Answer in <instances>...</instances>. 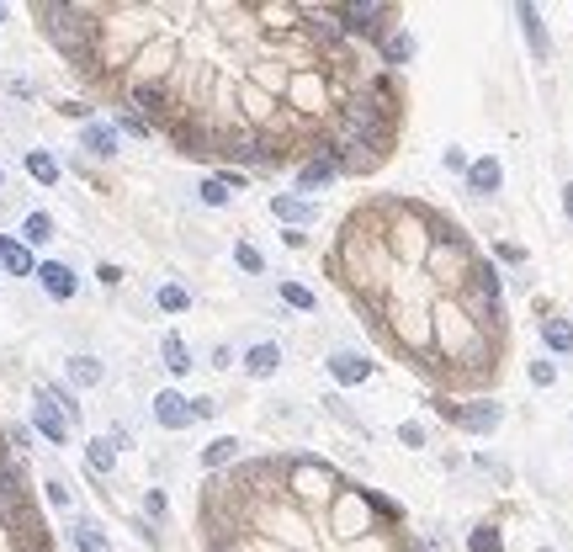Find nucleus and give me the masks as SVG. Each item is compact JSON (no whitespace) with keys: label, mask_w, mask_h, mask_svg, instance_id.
I'll return each mask as SVG.
<instances>
[{"label":"nucleus","mask_w":573,"mask_h":552,"mask_svg":"<svg viewBox=\"0 0 573 552\" xmlns=\"http://www.w3.org/2000/svg\"><path fill=\"white\" fill-rule=\"evenodd\" d=\"M38 16H43L48 43L91 75V64H96V11L91 5H38Z\"/></svg>","instance_id":"1"},{"label":"nucleus","mask_w":573,"mask_h":552,"mask_svg":"<svg viewBox=\"0 0 573 552\" xmlns=\"http://www.w3.org/2000/svg\"><path fill=\"white\" fill-rule=\"evenodd\" d=\"M436 414H441V420H452V425H462L467 436H494V431L505 425V404H499V398H472V404H436Z\"/></svg>","instance_id":"2"},{"label":"nucleus","mask_w":573,"mask_h":552,"mask_svg":"<svg viewBox=\"0 0 573 552\" xmlns=\"http://www.w3.org/2000/svg\"><path fill=\"white\" fill-rule=\"evenodd\" d=\"M393 5H340L335 11V22H340V38H388L393 32Z\"/></svg>","instance_id":"3"},{"label":"nucleus","mask_w":573,"mask_h":552,"mask_svg":"<svg viewBox=\"0 0 573 552\" xmlns=\"http://www.w3.org/2000/svg\"><path fill=\"white\" fill-rule=\"evenodd\" d=\"M38 287H43L48 303H69L80 292V272L69 261H38Z\"/></svg>","instance_id":"4"},{"label":"nucleus","mask_w":573,"mask_h":552,"mask_svg":"<svg viewBox=\"0 0 573 552\" xmlns=\"http://www.w3.org/2000/svg\"><path fill=\"white\" fill-rule=\"evenodd\" d=\"M149 414H154V425H165V431H186V425H197L191 398H186V393H175V387H160V393H154Z\"/></svg>","instance_id":"5"},{"label":"nucleus","mask_w":573,"mask_h":552,"mask_svg":"<svg viewBox=\"0 0 573 552\" xmlns=\"http://www.w3.org/2000/svg\"><path fill=\"white\" fill-rule=\"evenodd\" d=\"M32 425H38V436H48L54 446L69 441V420H64V409L48 398V387H38V393H32Z\"/></svg>","instance_id":"6"},{"label":"nucleus","mask_w":573,"mask_h":552,"mask_svg":"<svg viewBox=\"0 0 573 552\" xmlns=\"http://www.w3.org/2000/svg\"><path fill=\"white\" fill-rule=\"evenodd\" d=\"M335 181H340V160H335L330 149H319L313 160L297 165V191H324V186H335Z\"/></svg>","instance_id":"7"},{"label":"nucleus","mask_w":573,"mask_h":552,"mask_svg":"<svg viewBox=\"0 0 573 552\" xmlns=\"http://www.w3.org/2000/svg\"><path fill=\"white\" fill-rule=\"evenodd\" d=\"M324 367H330V378L340 387H356V383H366L372 378V361L361 356V351H330L324 356Z\"/></svg>","instance_id":"8"},{"label":"nucleus","mask_w":573,"mask_h":552,"mask_svg":"<svg viewBox=\"0 0 573 552\" xmlns=\"http://www.w3.org/2000/svg\"><path fill=\"white\" fill-rule=\"evenodd\" d=\"M80 149H85V155H96V160H112L117 149H122L117 122H96V117H91V122L80 128Z\"/></svg>","instance_id":"9"},{"label":"nucleus","mask_w":573,"mask_h":552,"mask_svg":"<svg viewBox=\"0 0 573 552\" xmlns=\"http://www.w3.org/2000/svg\"><path fill=\"white\" fill-rule=\"evenodd\" d=\"M282 361H286V351L277 345V340H255V345L244 351V361H239V367H244L250 378H277V372H282Z\"/></svg>","instance_id":"10"},{"label":"nucleus","mask_w":573,"mask_h":552,"mask_svg":"<svg viewBox=\"0 0 573 552\" xmlns=\"http://www.w3.org/2000/svg\"><path fill=\"white\" fill-rule=\"evenodd\" d=\"M271 218L286 223V228H308V223L319 218V208L308 202V197H292V191H277L271 197Z\"/></svg>","instance_id":"11"},{"label":"nucleus","mask_w":573,"mask_h":552,"mask_svg":"<svg viewBox=\"0 0 573 552\" xmlns=\"http://www.w3.org/2000/svg\"><path fill=\"white\" fill-rule=\"evenodd\" d=\"M0 272L5 276H38V255H32L16 234H0Z\"/></svg>","instance_id":"12"},{"label":"nucleus","mask_w":573,"mask_h":552,"mask_svg":"<svg viewBox=\"0 0 573 552\" xmlns=\"http://www.w3.org/2000/svg\"><path fill=\"white\" fill-rule=\"evenodd\" d=\"M499 186H505V165H499L494 155H483V160L467 165V191H472V197H494Z\"/></svg>","instance_id":"13"},{"label":"nucleus","mask_w":573,"mask_h":552,"mask_svg":"<svg viewBox=\"0 0 573 552\" xmlns=\"http://www.w3.org/2000/svg\"><path fill=\"white\" fill-rule=\"evenodd\" d=\"M377 49H383V64H388V69H409V64H414V54H419V38H414L409 27H393V32H388Z\"/></svg>","instance_id":"14"},{"label":"nucleus","mask_w":573,"mask_h":552,"mask_svg":"<svg viewBox=\"0 0 573 552\" xmlns=\"http://www.w3.org/2000/svg\"><path fill=\"white\" fill-rule=\"evenodd\" d=\"M516 16H520V32H525V49L547 64V58H552V43H547V27H542V11H536V5H516Z\"/></svg>","instance_id":"15"},{"label":"nucleus","mask_w":573,"mask_h":552,"mask_svg":"<svg viewBox=\"0 0 573 552\" xmlns=\"http://www.w3.org/2000/svg\"><path fill=\"white\" fill-rule=\"evenodd\" d=\"M160 361H165V372H171V378H186V372L197 367V361H191V345H186L175 330L160 334Z\"/></svg>","instance_id":"16"},{"label":"nucleus","mask_w":573,"mask_h":552,"mask_svg":"<svg viewBox=\"0 0 573 552\" xmlns=\"http://www.w3.org/2000/svg\"><path fill=\"white\" fill-rule=\"evenodd\" d=\"M64 372H69V383H75V387H101V383H107V367H101L96 356H85V351H80V356H69V361H64Z\"/></svg>","instance_id":"17"},{"label":"nucleus","mask_w":573,"mask_h":552,"mask_svg":"<svg viewBox=\"0 0 573 552\" xmlns=\"http://www.w3.org/2000/svg\"><path fill=\"white\" fill-rule=\"evenodd\" d=\"M54 234H58L54 213H43V208H32V213H27V218H22V234H16V239H22V245H27V250H32V245H48V239H54Z\"/></svg>","instance_id":"18"},{"label":"nucleus","mask_w":573,"mask_h":552,"mask_svg":"<svg viewBox=\"0 0 573 552\" xmlns=\"http://www.w3.org/2000/svg\"><path fill=\"white\" fill-rule=\"evenodd\" d=\"M85 467H91L96 478H112V467H117L112 436H91V441H85Z\"/></svg>","instance_id":"19"},{"label":"nucleus","mask_w":573,"mask_h":552,"mask_svg":"<svg viewBox=\"0 0 573 552\" xmlns=\"http://www.w3.org/2000/svg\"><path fill=\"white\" fill-rule=\"evenodd\" d=\"M75 548L80 552H112V542H107V531H101V521H91V515H75Z\"/></svg>","instance_id":"20"},{"label":"nucleus","mask_w":573,"mask_h":552,"mask_svg":"<svg viewBox=\"0 0 573 552\" xmlns=\"http://www.w3.org/2000/svg\"><path fill=\"white\" fill-rule=\"evenodd\" d=\"M27 175H32L38 186H58L64 170H58V160L48 155V149H27Z\"/></svg>","instance_id":"21"},{"label":"nucleus","mask_w":573,"mask_h":552,"mask_svg":"<svg viewBox=\"0 0 573 552\" xmlns=\"http://www.w3.org/2000/svg\"><path fill=\"white\" fill-rule=\"evenodd\" d=\"M542 345H547L552 356H573V325L569 319H547V325H542Z\"/></svg>","instance_id":"22"},{"label":"nucleus","mask_w":573,"mask_h":552,"mask_svg":"<svg viewBox=\"0 0 573 552\" xmlns=\"http://www.w3.org/2000/svg\"><path fill=\"white\" fill-rule=\"evenodd\" d=\"M154 308H160V314H186V308H191V292H186L181 281H160V287H154Z\"/></svg>","instance_id":"23"},{"label":"nucleus","mask_w":573,"mask_h":552,"mask_svg":"<svg viewBox=\"0 0 573 552\" xmlns=\"http://www.w3.org/2000/svg\"><path fill=\"white\" fill-rule=\"evenodd\" d=\"M234 457H239V436H218V441L202 451V467H207V473H218V467H229Z\"/></svg>","instance_id":"24"},{"label":"nucleus","mask_w":573,"mask_h":552,"mask_svg":"<svg viewBox=\"0 0 573 552\" xmlns=\"http://www.w3.org/2000/svg\"><path fill=\"white\" fill-rule=\"evenodd\" d=\"M277 298H282L286 308H297V314H313V308H319V298H313L303 281H282V287H277Z\"/></svg>","instance_id":"25"},{"label":"nucleus","mask_w":573,"mask_h":552,"mask_svg":"<svg viewBox=\"0 0 573 552\" xmlns=\"http://www.w3.org/2000/svg\"><path fill=\"white\" fill-rule=\"evenodd\" d=\"M234 266H239L244 276H266V255H260L250 239H239V245H234Z\"/></svg>","instance_id":"26"},{"label":"nucleus","mask_w":573,"mask_h":552,"mask_svg":"<svg viewBox=\"0 0 573 552\" xmlns=\"http://www.w3.org/2000/svg\"><path fill=\"white\" fill-rule=\"evenodd\" d=\"M324 409H330V414L340 420L345 431H356V436H372V431H366V420H356V414H350V404H345L340 393H324Z\"/></svg>","instance_id":"27"},{"label":"nucleus","mask_w":573,"mask_h":552,"mask_svg":"<svg viewBox=\"0 0 573 552\" xmlns=\"http://www.w3.org/2000/svg\"><path fill=\"white\" fill-rule=\"evenodd\" d=\"M197 197H202V208H229L234 191L218 181V175H202V181H197Z\"/></svg>","instance_id":"28"},{"label":"nucleus","mask_w":573,"mask_h":552,"mask_svg":"<svg viewBox=\"0 0 573 552\" xmlns=\"http://www.w3.org/2000/svg\"><path fill=\"white\" fill-rule=\"evenodd\" d=\"M467 552H505L499 526H472V531H467Z\"/></svg>","instance_id":"29"},{"label":"nucleus","mask_w":573,"mask_h":552,"mask_svg":"<svg viewBox=\"0 0 573 552\" xmlns=\"http://www.w3.org/2000/svg\"><path fill=\"white\" fill-rule=\"evenodd\" d=\"M117 133H133V138H149V133H154V128H149V122H144V117H138V111H117Z\"/></svg>","instance_id":"30"},{"label":"nucleus","mask_w":573,"mask_h":552,"mask_svg":"<svg viewBox=\"0 0 573 552\" xmlns=\"http://www.w3.org/2000/svg\"><path fill=\"white\" fill-rule=\"evenodd\" d=\"M467 165H472V160H467V149H462V144H446V149H441V170L467 175Z\"/></svg>","instance_id":"31"},{"label":"nucleus","mask_w":573,"mask_h":552,"mask_svg":"<svg viewBox=\"0 0 573 552\" xmlns=\"http://www.w3.org/2000/svg\"><path fill=\"white\" fill-rule=\"evenodd\" d=\"M48 398L64 409V420H69V425H80V404H75V393H69V387H48Z\"/></svg>","instance_id":"32"},{"label":"nucleus","mask_w":573,"mask_h":552,"mask_svg":"<svg viewBox=\"0 0 573 552\" xmlns=\"http://www.w3.org/2000/svg\"><path fill=\"white\" fill-rule=\"evenodd\" d=\"M525 378H531V387H552L558 383V367H552V361H531Z\"/></svg>","instance_id":"33"},{"label":"nucleus","mask_w":573,"mask_h":552,"mask_svg":"<svg viewBox=\"0 0 573 552\" xmlns=\"http://www.w3.org/2000/svg\"><path fill=\"white\" fill-rule=\"evenodd\" d=\"M144 510H149V521H165V515H171V499H165V489H144Z\"/></svg>","instance_id":"34"},{"label":"nucleus","mask_w":573,"mask_h":552,"mask_svg":"<svg viewBox=\"0 0 573 552\" xmlns=\"http://www.w3.org/2000/svg\"><path fill=\"white\" fill-rule=\"evenodd\" d=\"M399 446H409V451H425V425L403 420V425H399Z\"/></svg>","instance_id":"35"},{"label":"nucleus","mask_w":573,"mask_h":552,"mask_svg":"<svg viewBox=\"0 0 573 552\" xmlns=\"http://www.w3.org/2000/svg\"><path fill=\"white\" fill-rule=\"evenodd\" d=\"M366 504H372V510H377V515H383L388 526H399V504H393V499H383L377 489H366Z\"/></svg>","instance_id":"36"},{"label":"nucleus","mask_w":573,"mask_h":552,"mask_svg":"<svg viewBox=\"0 0 573 552\" xmlns=\"http://www.w3.org/2000/svg\"><path fill=\"white\" fill-rule=\"evenodd\" d=\"M48 504H54V510H69V504H75V489H69L64 478H48Z\"/></svg>","instance_id":"37"},{"label":"nucleus","mask_w":573,"mask_h":552,"mask_svg":"<svg viewBox=\"0 0 573 552\" xmlns=\"http://www.w3.org/2000/svg\"><path fill=\"white\" fill-rule=\"evenodd\" d=\"M494 255H499L505 266H525V250H520V245H494Z\"/></svg>","instance_id":"38"},{"label":"nucleus","mask_w":573,"mask_h":552,"mask_svg":"<svg viewBox=\"0 0 573 552\" xmlns=\"http://www.w3.org/2000/svg\"><path fill=\"white\" fill-rule=\"evenodd\" d=\"M5 441H11V451H27V446H32V431H27V425H11Z\"/></svg>","instance_id":"39"},{"label":"nucleus","mask_w":573,"mask_h":552,"mask_svg":"<svg viewBox=\"0 0 573 552\" xmlns=\"http://www.w3.org/2000/svg\"><path fill=\"white\" fill-rule=\"evenodd\" d=\"M96 281H101V287H117V281H122V266L101 261V266H96Z\"/></svg>","instance_id":"40"},{"label":"nucleus","mask_w":573,"mask_h":552,"mask_svg":"<svg viewBox=\"0 0 573 552\" xmlns=\"http://www.w3.org/2000/svg\"><path fill=\"white\" fill-rule=\"evenodd\" d=\"M218 181H224L229 191H244V186H250V181H244V170H218Z\"/></svg>","instance_id":"41"},{"label":"nucleus","mask_w":573,"mask_h":552,"mask_svg":"<svg viewBox=\"0 0 573 552\" xmlns=\"http://www.w3.org/2000/svg\"><path fill=\"white\" fill-rule=\"evenodd\" d=\"M213 367H218V372H229V367H234V345H213Z\"/></svg>","instance_id":"42"},{"label":"nucleus","mask_w":573,"mask_h":552,"mask_svg":"<svg viewBox=\"0 0 573 552\" xmlns=\"http://www.w3.org/2000/svg\"><path fill=\"white\" fill-rule=\"evenodd\" d=\"M191 414H197V420H213V414H218V404H213V398H191Z\"/></svg>","instance_id":"43"},{"label":"nucleus","mask_w":573,"mask_h":552,"mask_svg":"<svg viewBox=\"0 0 573 552\" xmlns=\"http://www.w3.org/2000/svg\"><path fill=\"white\" fill-rule=\"evenodd\" d=\"M58 111H64V117H80V122H91V107H85V102H64Z\"/></svg>","instance_id":"44"},{"label":"nucleus","mask_w":573,"mask_h":552,"mask_svg":"<svg viewBox=\"0 0 573 552\" xmlns=\"http://www.w3.org/2000/svg\"><path fill=\"white\" fill-rule=\"evenodd\" d=\"M563 213H569V218H573V181H569V186H563Z\"/></svg>","instance_id":"45"},{"label":"nucleus","mask_w":573,"mask_h":552,"mask_svg":"<svg viewBox=\"0 0 573 552\" xmlns=\"http://www.w3.org/2000/svg\"><path fill=\"white\" fill-rule=\"evenodd\" d=\"M0 191H5V165H0Z\"/></svg>","instance_id":"46"},{"label":"nucleus","mask_w":573,"mask_h":552,"mask_svg":"<svg viewBox=\"0 0 573 552\" xmlns=\"http://www.w3.org/2000/svg\"><path fill=\"white\" fill-rule=\"evenodd\" d=\"M536 552H558V548H536Z\"/></svg>","instance_id":"47"},{"label":"nucleus","mask_w":573,"mask_h":552,"mask_svg":"<svg viewBox=\"0 0 573 552\" xmlns=\"http://www.w3.org/2000/svg\"><path fill=\"white\" fill-rule=\"evenodd\" d=\"M0 22H5V5H0Z\"/></svg>","instance_id":"48"}]
</instances>
